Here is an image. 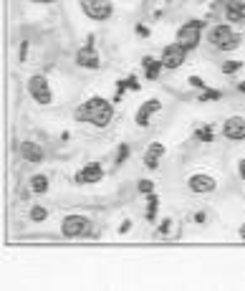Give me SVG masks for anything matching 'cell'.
<instances>
[{"mask_svg": "<svg viewBox=\"0 0 245 291\" xmlns=\"http://www.w3.org/2000/svg\"><path fill=\"white\" fill-rule=\"evenodd\" d=\"M114 116V107L102 96H91L76 109V122H89L94 127H109Z\"/></svg>", "mask_w": 245, "mask_h": 291, "instance_id": "6da1fadb", "label": "cell"}, {"mask_svg": "<svg viewBox=\"0 0 245 291\" xmlns=\"http://www.w3.org/2000/svg\"><path fill=\"white\" fill-rule=\"evenodd\" d=\"M210 43L215 48H220V51H233L240 46V36L233 31L230 25H212V31H210Z\"/></svg>", "mask_w": 245, "mask_h": 291, "instance_id": "7a4b0ae2", "label": "cell"}, {"mask_svg": "<svg viewBox=\"0 0 245 291\" xmlns=\"http://www.w3.org/2000/svg\"><path fill=\"white\" fill-rule=\"evenodd\" d=\"M63 238H83L91 233V221L86 215H66L61 223Z\"/></svg>", "mask_w": 245, "mask_h": 291, "instance_id": "3957f363", "label": "cell"}, {"mask_svg": "<svg viewBox=\"0 0 245 291\" xmlns=\"http://www.w3.org/2000/svg\"><path fill=\"white\" fill-rule=\"evenodd\" d=\"M28 91H31V96L38 101V104H51V101H53L51 84H48V79L43 74L31 76V81H28Z\"/></svg>", "mask_w": 245, "mask_h": 291, "instance_id": "277c9868", "label": "cell"}, {"mask_svg": "<svg viewBox=\"0 0 245 291\" xmlns=\"http://www.w3.org/2000/svg\"><path fill=\"white\" fill-rule=\"evenodd\" d=\"M81 10L91 21H106L111 18L114 5H111V0H81Z\"/></svg>", "mask_w": 245, "mask_h": 291, "instance_id": "5b68a950", "label": "cell"}, {"mask_svg": "<svg viewBox=\"0 0 245 291\" xmlns=\"http://www.w3.org/2000/svg\"><path fill=\"white\" fill-rule=\"evenodd\" d=\"M203 21H190V23H184L180 31H177V41L182 43V46L187 51H192L197 48V43H200V33H203Z\"/></svg>", "mask_w": 245, "mask_h": 291, "instance_id": "8992f818", "label": "cell"}, {"mask_svg": "<svg viewBox=\"0 0 245 291\" xmlns=\"http://www.w3.org/2000/svg\"><path fill=\"white\" fill-rule=\"evenodd\" d=\"M187 53H190V51H187L180 41H177V43H169V46H164V51H162V64H164V68H169V71L180 68V66L184 64Z\"/></svg>", "mask_w": 245, "mask_h": 291, "instance_id": "52a82bcc", "label": "cell"}, {"mask_svg": "<svg viewBox=\"0 0 245 291\" xmlns=\"http://www.w3.org/2000/svg\"><path fill=\"white\" fill-rule=\"evenodd\" d=\"M223 137H227L230 142H240L245 139V119L243 116H230L223 124Z\"/></svg>", "mask_w": 245, "mask_h": 291, "instance_id": "ba28073f", "label": "cell"}, {"mask_svg": "<svg viewBox=\"0 0 245 291\" xmlns=\"http://www.w3.org/2000/svg\"><path fill=\"white\" fill-rule=\"evenodd\" d=\"M187 185H190L192 193H212L215 187H218V180L205 175V172H197V175H192V178L187 180Z\"/></svg>", "mask_w": 245, "mask_h": 291, "instance_id": "9c48e42d", "label": "cell"}, {"mask_svg": "<svg viewBox=\"0 0 245 291\" xmlns=\"http://www.w3.org/2000/svg\"><path fill=\"white\" fill-rule=\"evenodd\" d=\"M102 178H104V167L99 165V162H91V165H86L83 170H79L74 180L79 185H89V182H99Z\"/></svg>", "mask_w": 245, "mask_h": 291, "instance_id": "30bf717a", "label": "cell"}, {"mask_svg": "<svg viewBox=\"0 0 245 291\" xmlns=\"http://www.w3.org/2000/svg\"><path fill=\"white\" fill-rule=\"evenodd\" d=\"M162 109V101L160 99H149V101H144V104L139 107V112H137V124L139 127H147L149 122H152V116Z\"/></svg>", "mask_w": 245, "mask_h": 291, "instance_id": "8fae6325", "label": "cell"}, {"mask_svg": "<svg viewBox=\"0 0 245 291\" xmlns=\"http://www.w3.org/2000/svg\"><path fill=\"white\" fill-rule=\"evenodd\" d=\"M76 64L81 66V68H99V56H96V51H94V46H86L76 53Z\"/></svg>", "mask_w": 245, "mask_h": 291, "instance_id": "7c38bea8", "label": "cell"}, {"mask_svg": "<svg viewBox=\"0 0 245 291\" xmlns=\"http://www.w3.org/2000/svg\"><path fill=\"white\" fill-rule=\"evenodd\" d=\"M20 155L23 159H28V162H41L43 159V147L36 142H23L20 144Z\"/></svg>", "mask_w": 245, "mask_h": 291, "instance_id": "4fadbf2b", "label": "cell"}, {"mask_svg": "<svg viewBox=\"0 0 245 291\" xmlns=\"http://www.w3.org/2000/svg\"><path fill=\"white\" fill-rule=\"evenodd\" d=\"M162 155H164V144H160V142L149 144L147 155H144V165H147L149 170H157V165H160V157H162Z\"/></svg>", "mask_w": 245, "mask_h": 291, "instance_id": "5bb4252c", "label": "cell"}, {"mask_svg": "<svg viewBox=\"0 0 245 291\" xmlns=\"http://www.w3.org/2000/svg\"><path fill=\"white\" fill-rule=\"evenodd\" d=\"M164 68V64H162V58L160 61H154V58H144V76H147L149 81H154V79H160V71Z\"/></svg>", "mask_w": 245, "mask_h": 291, "instance_id": "9a60e30c", "label": "cell"}, {"mask_svg": "<svg viewBox=\"0 0 245 291\" xmlns=\"http://www.w3.org/2000/svg\"><path fill=\"white\" fill-rule=\"evenodd\" d=\"M227 21H243L245 18V5H240V0H233V3H227Z\"/></svg>", "mask_w": 245, "mask_h": 291, "instance_id": "2e32d148", "label": "cell"}, {"mask_svg": "<svg viewBox=\"0 0 245 291\" xmlns=\"http://www.w3.org/2000/svg\"><path fill=\"white\" fill-rule=\"evenodd\" d=\"M31 190L38 193V195H43L48 190V178H46V175H33V178H31Z\"/></svg>", "mask_w": 245, "mask_h": 291, "instance_id": "e0dca14e", "label": "cell"}, {"mask_svg": "<svg viewBox=\"0 0 245 291\" xmlns=\"http://www.w3.org/2000/svg\"><path fill=\"white\" fill-rule=\"evenodd\" d=\"M195 137H197L200 142H212V139H215V127H212V124H203V127H197Z\"/></svg>", "mask_w": 245, "mask_h": 291, "instance_id": "ac0fdd59", "label": "cell"}, {"mask_svg": "<svg viewBox=\"0 0 245 291\" xmlns=\"http://www.w3.org/2000/svg\"><path fill=\"white\" fill-rule=\"evenodd\" d=\"M157 208H160V198H157L154 193H149V205H147V221L149 223L157 218Z\"/></svg>", "mask_w": 245, "mask_h": 291, "instance_id": "d6986e66", "label": "cell"}, {"mask_svg": "<svg viewBox=\"0 0 245 291\" xmlns=\"http://www.w3.org/2000/svg\"><path fill=\"white\" fill-rule=\"evenodd\" d=\"M46 218H48V210L46 208H41V205H33L31 208V221L33 223H41V221H46Z\"/></svg>", "mask_w": 245, "mask_h": 291, "instance_id": "ffe728a7", "label": "cell"}, {"mask_svg": "<svg viewBox=\"0 0 245 291\" xmlns=\"http://www.w3.org/2000/svg\"><path fill=\"white\" fill-rule=\"evenodd\" d=\"M220 96H223V94H220L218 89H203V94H200L197 99H200V101H210V99H212V101H218Z\"/></svg>", "mask_w": 245, "mask_h": 291, "instance_id": "44dd1931", "label": "cell"}, {"mask_svg": "<svg viewBox=\"0 0 245 291\" xmlns=\"http://www.w3.org/2000/svg\"><path fill=\"white\" fill-rule=\"evenodd\" d=\"M240 61H225L223 64V74H238V71H240Z\"/></svg>", "mask_w": 245, "mask_h": 291, "instance_id": "7402d4cb", "label": "cell"}, {"mask_svg": "<svg viewBox=\"0 0 245 291\" xmlns=\"http://www.w3.org/2000/svg\"><path fill=\"white\" fill-rule=\"evenodd\" d=\"M137 187H139V193H144V195L154 193V182H152V180H142V182H139Z\"/></svg>", "mask_w": 245, "mask_h": 291, "instance_id": "603a6c76", "label": "cell"}, {"mask_svg": "<svg viewBox=\"0 0 245 291\" xmlns=\"http://www.w3.org/2000/svg\"><path fill=\"white\" fill-rule=\"evenodd\" d=\"M126 157H129V144H122V147H119V157H117V162L122 165Z\"/></svg>", "mask_w": 245, "mask_h": 291, "instance_id": "cb8c5ba5", "label": "cell"}, {"mask_svg": "<svg viewBox=\"0 0 245 291\" xmlns=\"http://www.w3.org/2000/svg\"><path fill=\"white\" fill-rule=\"evenodd\" d=\"M122 84H124V86H126V89H134V91H137V89H139V81H137V79H134V76H129V79H124V81H122Z\"/></svg>", "mask_w": 245, "mask_h": 291, "instance_id": "d4e9b609", "label": "cell"}, {"mask_svg": "<svg viewBox=\"0 0 245 291\" xmlns=\"http://www.w3.org/2000/svg\"><path fill=\"white\" fill-rule=\"evenodd\" d=\"M190 84H192V86H197V89H205V81L200 79V76H190Z\"/></svg>", "mask_w": 245, "mask_h": 291, "instance_id": "484cf974", "label": "cell"}, {"mask_svg": "<svg viewBox=\"0 0 245 291\" xmlns=\"http://www.w3.org/2000/svg\"><path fill=\"white\" fill-rule=\"evenodd\" d=\"M137 33H139L142 38H147V36H149V31H147V25H137Z\"/></svg>", "mask_w": 245, "mask_h": 291, "instance_id": "4316f807", "label": "cell"}, {"mask_svg": "<svg viewBox=\"0 0 245 291\" xmlns=\"http://www.w3.org/2000/svg\"><path fill=\"white\" fill-rule=\"evenodd\" d=\"M25 53H28V43H23V46H20V61H25V58H28Z\"/></svg>", "mask_w": 245, "mask_h": 291, "instance_id": "83f0119b", "label": "cell"}, {"mask_svg": "<svg viewBox=\"0 0 245 291\" xmlns=\"http://www.w3.org/2000/svg\"><path fill=\"white\" fill-rule=\"evenodd\" d=\"M129 228H132V221H124V223H122V225H119V230H122V233H126V230H129Z\"/></svg>", "mask_w": 245, "mask_h": 291, "instance_id": "f1b7e54d", "label": "cell"}, {"mask_svg": "<svg viewBox=\"0 0 245 291\" xmlns=\"http://www.w3.org/2000/svg\"><path fill=\"white\" fill-rule=\"evenodd\" d=\"M195 223H205V213H197L195 215Z\"/></svg>", "mask_w": 245, "mask_h": 291, "instance_id": "f546056e", "label": "cell"}, {"mask_svg": "<svg viewBox=\"0 0 245 291\" xmlns=\"http://www.w3.org/2000/svg\"><path fill=\"white\" fill-rule=\"evenodd\" d=\"M169 225H172V223H169V221H164V223L160 225V230H162V233H167V230H169Z\"/></svg>", "mask_w": 245, "mask_h": 291, "instance_id": "4dcf8cb0", "label": "cell"}, {"mask_svg": "<svg viewBox=\"0 0 245 291\" xmlns=\"http://www.w3.org/2000/svg\"><path fill=\"white\" fill-rule=\"evenodd\" d=\"M240 178L245 180V159H240Z\"/></svg>", "mask_w": 245, "mask_h": 291, "instance_id": "1f68e13d", "label": "cell"}, {"mask_svg": "<svg viewBox=\"0 0 245 291\" xmlns=\"http://www.w3.org/2000/svg\"><path fill=\"white\" fill-rule=\"evenodd\" d=\"M238 91H243V94H245V81H240V84H238Z\"/></svg>", "mask_w": 245, "mask_h": 291, "instance_id": "d6a6232c", "label": "cell"}, {"mask_svg": "<svg viewBox=\"0 0 245 291\" xmlns=\"http://www.w3.org/2000/svg\"><path fill=\"white\" fill-rule=\"evenodd\" d=\"M240 238H243V241H245V223H243V225H240Z\"/></svg>", "mask_w": 245, "mask_h": 291, "instance_id": "836d02e7", "label": "cell"}, {"mask_svg": "<svg viewBox=\"0 0 245 291\" xmlns=\"http://www.w3.org/2000/svg\"><path fill=\"white\" fill-rule=\"evenodd\" d=\"M31 3H56V0H31Z\"/></svg>", "mask_w": 245, "mask_h": 291, "instance_id": "e575fe53", "label": "cell"}]
</instances>
